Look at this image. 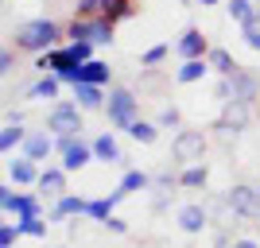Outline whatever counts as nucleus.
<instances>
[{
    "instance_id": "obj_1",
    "label": "nucleus",
    "mask_w": 260,
    "mask_h": 248,
    "mask_svg": "<svg viewBox=\"0 0 260 248\" xmlns=\"http://www.w3.org/2000/svg\"><path fill=\"white\" fill-rule=\"evenodd\" d=\"M58 35H66V27H58L54 20L39 16V20H27L16 27V47L20 51H31V54H43L51 47H58Z\"/></svg>"
},
{
    "instance_id": "obj_2",
    "label": "nucleus",
    "mask_w": 260,
    "mask_h": 248,
    "mask_svg": "<svg viewBox=\"0 0 260 248\" xmlns=\"http://www.w3.org/2000/svg\"><path fill=\"white\" fill-rule=\"evenodd\" d=\"M113 27H117V20H109V16H74V23H66V39L70 43L89 39L98 47H113Z\"/></svg>"
},
{
    "instance_id": "obj_3",
    "label": "nucleus",
    "mask_w": 260,
    "mask_h": 248,
    "mask_svg": "<svg viewBox=\"0 0 260 248\" xmlns=\"http://www.w3.org/2000/svg\"><path fill=\"white\" fill-rule=\"evenodd\" d=\"M105 117L117 132H128V124L140 117V97L124 86H113L109 89V101H105Z\"/></svg>"
},
{
    "instance_id": "obj_4",
    "label": "nucleus",
    "mask_w": 260,
    "mask_h": 248,
    "mask_svg": "<svg viewBox=\"0 0 260 248\" xmlns=\"http://www.w3.org/2000/svg\"><path fill=\"white\" fill-rule=\"evenodd\" d=\"M206 148H210V140H206V132H202V128H183L171 140V159L179 163V167H190V163L206 159Z\"/></svg>"
},
{
    "instance_id": "obj_5",
    "label": "nucleus",
    "mask_w": 260,
    "mask_h": 248,
    "mask_svg": "<svg viewBox=\"0 0 260 248\" xmlns=\"http://www.w3.org/2000/svg\"><path fill=\"white\" fill-rule=\"evenodd\" d=\"M82 113H86V109L78 105V101H54V105L47 109L43 128H51L54 136H66V132H82V128H86Z\"/></svg>"
},
{
    "instance_id": "obj_6",
    "label": "nucleus",
    "mask_w": 260,
    "mask_h": 248,
    "mask_svg": "<svg viewBox=\"0 0 260 248\" xmlns=\"http://www.w3.org/2000/svg\"><path fill=\"white\" fill-rule=\"evenodd\" d=\"M252 124V101H241V97H233V101H225L221 105V117H217V136L221 140H229V136H237V132H245Z\"/></svg>"
},
{
    "instance_id": "obj_7",
    "label": "nucleus",
    "mask_w": 260,
    "mask_h": 248,
    "mask_svg": "<svg viewBox=\"0 0 260 248\" xmlns=\"http://www.w3.org/2000/svg\"><path fill=\"white\" fill-rule=\"evenodd\" d=\"M225 202H229V209H233L237 217H245V221H256V217H260V190H256V186L233 183L225 190Z\"/></svg>"
},
{
    "instance_id": "obj_8",
    "label": "nucleus",
    "mask_w": 260,
    "mask_h": 248,
    "mask_svg": "<svg viewBox=\"0 0 260 248\" xmlns=\"http://www.w3.org/2000/svg\"><path fill=\"white\" fill-rule=\"evenodd\" d=\"M43 194H27V190H12V186H0V205H4V214H47L43 202H39Z\"/></svg>"
},
{
    "instance_id": "obj_9",
    "label": "nucleus",
    "mask_w": 260,
    "mask_h": 248,
    "mask_svg": "<svg viewBox=\"0 0 260 248\" xmlns=\"http://www.w3.org/2000/svg\"><path fill=\"white\" fill-rule=\"evenodd\" d=\"M78 16H109V20H132V0H78Z\"/></svg>"
},
{
    "instance_id": "obj_10",
    "label": "nucleus",
    "mask_w": 260,
    "mask_h": 248,
    "mask_svg": "<svg viewBox=\"0 0 260 248\" xmlns=\"http://www.w3.org/2000/svg\"><path fill=\"white\" fill-rule=\"evenodd\" d=\"M175 221H179V229H183L186 237H198L202 229H210V225H214V221H210V209H206L202 202H190V205H183Z\"/></svg>"
},
{
    "instance_id": "obj_11",
    "label": "nucleus",
    "mask_w": 260,
    "mask_h": 248,
    "mask_svg": "<svg viewBox=\"0 0 260 248\" xmlns=\"http://www.w3.org/2000/svg\"><path fill=\"white\" fill-rule=\"evenodd\" d=\"M175 54L179 58H206L210 54V39L202 35V27H186L183 35H179V43H175Z\"/></svg>"
},
{
    "instance_id": "obj_12",
    "label": "nucleus",
    "mask_w": 260,
    "mask_h": 248,
    "mask_svg": "<svg viewBox=\"0 0 260 248\" xmlns=\"http://www.w3.org/2000/svg\"><path fill=\"white\" fill-rule=\"evenodd\" d=\"M89 144H93V159L98 163H105V167H124V151H120L113 132H98Z\"/></svg>"
},
{
    "instance_id": "obj_13",
    "label": "nucleus",
    "mask_w": 260,
    "mask_h": 248,
    "mask_svg": "<svg viewBox=\"0 0 260 248\" xmlns=\"http://www.w3.org/2000/svg\"><path fill=\"white\" fill-rule=\"evenodd\" d=\"M23 155H27V159H35V163L51 159V155H54V132H51V128L27 132V140H23Z\"/></svg>"
},
{
    "instance_id": "obj_14",
    "label": "nucleus",
    "mask_w": 260,
    "mask_h": 248,
    "mask_svg": "<svg viewBox=\"0 0 260 248\" xmlns=\"http://www.w3.org/2000/svg\"><path fill=\"white\" fill-rule=\"evenodd\" d=\"M86 214H89V198H82V194H62V198H54L47 221H66V217H86Z\"/></svg>"
},
{
    "instance_id": "obj_15",
    "label": "nucleus",
    "mask_w": 260,
    "mask_h": 248,
    "mask_svg": "<svg viewBox=\"0 0 260 248\" xmlns=\"http://www.w3.org/2000/svg\"><path fill=\"white\" fill-rule=\"evenodd\" d=\"M229 86H233V97H241V101L260 97V78L252 74V70H245V66H237V70L229 74Z\"/></svg>"
},
{
    "instance_id": "obj_16",
    "label": "nucleus",
    "mask_w": 260,
    "mask_h": 248,
    "mask_svg": "<svg viewBox=\"0 0 260 248\" xmlns=\"http://www.w3.org/2000/svg\"><path fill=\"white\" fill-rule=\"evenodd\" d=\"M66 174H70V171H66L62 163H58V167H43L39 183H35V186H39V194H43V198H62L66 194Z\"/></svg>"
},
{
    "instance_id": "obj_17",
    "label": "nucleus",
    "mask_w": 260,
    "mask_h": 248,
    "mask_svg": "<svg viewBox=\"0 0 260 248\" xmlns=\"http://www.w3.org/2000/svg\"><path fill=\"white\" fill-rule=\"evenodd\" d=\"M39 174H43V171H39V163L27 159V155L8 159V179H12L16 186H35V183H39Z\"/></svg>"
},
{
    "instance_id": "obj_18",
    "label": "nucleus",
    "mask_w": 260,
    "mask_h": 248,
    "mask_svg": "<svg viewBox=\"0 0 260 248\" xmlns=\"http://www.w3.org/2000/svg\"><path fill=\"white\" fill-rule=\"evenodd\" d=\"M23 140H27V128H23L20 113H12V117L4 120V128H0V151L12 155V148H23Z\"/></svg>"
},
{
    "instance_id": "obj_19",
    "label": "nucleus",
    "mask_w": 260,
    "mask_h": 248,
    "mask_svg": "<svg viewBox=\"0 0 260 248\" xmlns=\"http://www.w3.org/2000/svg\"><path fill=\"white\" fill-rule=\"evenodd\" d=\"M58 93H62V78L58 74H43L39 82L27 86V101H58Z\"/></svg>"
},
{
    "instance_id": "obj_20",
    "label": "nucleus",
    "mask_w": 260,
    "mask_h": 248,
    "mask_svg": "<svg viewBox=\"0 0 260 248\" xmlns=\"http://www.w3.org/2000/svg\"><path fill=\"white\" fill-rule=\"evenodd\" d=\"M70 89H74V101L82 109H105V101H109L105 86H93V82H74Z\"/></svg>"
},
{
    "instance_id": "obj_21",
    "label": "nucleus",
    "mask_w": 260,
    "mask_h": 248,
    "mask_svg": "<svg viewBox=\"0 0 260 248\" xmlns=\"http://www.w3.org/2000/svg\"><path fill=\"white\" fill-rule=\"evenodd\" d=\"M210 70H214L210 58H186V62L175 70V82H179V86H194V82H202Z\"/></svg>"
},
{
    "instance_id": "obj_22",
    "label": "nucleus",
    "mask_w": 260,
    "mask_h": 248,
    "mask_svg": "<svg viewBox=\"0 0 260 248\" xmlns=\"http://www.w3.org/2000/svg\"><path fill=\"white\" fill-rule=\"evenodd\" d=\"M206 183H210V167L206 163H190V167L179 171V186H183V190H206Z\"/></svg>"
},
{
    "instance_id": "obj_23",
    "label": "nucleus",
    "mask_w": 260,
    "mask_h": 248,
    "mask_svg": "<svg viewBox=\"0 0 260 248\" xmlns=\"http://www.w3.org/2000/svg\"><path fill=\"white\" fill-rule=\"evenodd\" d=\"M109 78H113V70H109V62H101V58H89V62H82V66H78V82L109 86Z\"/></svg>"
},
{
    "instance_id": "obj_24",
    "label": "nucleus",
    "mask_w": 260,
    "mask_h": 248,
    "mask_svg": "<svg viewBox=\"0 0 260 248\" xmlns=\"http://www.w3.org/2000/svg\"><path fill=\"white\" fill-rule=\"evenodd\" d=\"M152 186H155V174H148V171H124L117 190L128 198V194H136V190H152Z\"/></svg>"
},
{
    "instance_id": "obj_25",
    "label": "nucleus",
    "mask_w": 260,
    "mask_h": 248,
    "mask_svg": "<svg viewBox=\"0 0 260 248\" xmlns=\"http://www.w3.org/2000/svg\"><path fill=\"white\" fill-rule=\"evenodd\" d=\"M120 190H113V194L109 198H89V221H109V217H113V209H117V202H120Z\"/></svg>"
},
{
    "instance_id": "obj_26",
    "label": "nucleus",
    "mask_w": 260,
    "mask_h": 248,
    "mask_svg": "<svg viewBox=\"0 0 260 248\" xmlns=\"http://www.w3.org/2000/svg\"><path fill=\"white\" fill-rule=\"evenodd\" d=\"M225 12H229V20H233V23H241V27L256 23V4H252V0H229V4H225Z\"/></svg>"
},
{
    "instance_id": "obj_27",
    "label": "nucleus",
    "mask_w": 260,
    "mask_h": 248,
    "mask_svg": "<svg viewBox=\"0 0 260 248\" xmlns=\"http://www.w3.org/2000/svg\"><path fill=\"white\" fill-rule=\"evenodd\" d=\"M16 225H20V233H23V237L43 240V237H47V225H51V221H47L43 214H23V217H16Z\"/></svg>"
},
{
    "instance_id": "obj_28",
    "label": "nucleus",
    "mask_w": 260,
    "mask_h": 248,
    "mask_svg": "<svg viewBox=\"0 0 260 248\" xmlns=\"http://www.w3.org/2000/svg\"><path fill=\"white\" fill-rule=\"evenodd\" d=\"M206 58H210V66H214V74H217V78H229L233 70H237V58H233L225 47H210Z\"/></svg>"
},
{
    "instance_id": "obj_29",
    "label": "nucleus",
    "mask_w": 260,
    "mask_h": 248,
    "mask_svg": "<svg viewBox=\"0 0 260 248\" xmlns=\"http://www.w3.org/2000/svg\"><path fill=\"white\" fill-rule=\"evenodd\" d=\"M128 136H132L136 144H155V140H159V124H155V120L136 117V120L128 124Z\"/></svg>"
},
{
    "instance_id": "obj_30",
    "label": "nucleus",
    "mask_w": 260,
    "mask_h": 248,
    "mask_svg": "<svg viewBox=\"0 0 260 248\" xmlns=\"http://www.w3.org/2000/svg\"><path fill=\"white\" fill-rule=\"evenodd\" d=\"M163 58H167V43H155V47H148V51L140 54V66H159Z\"/></svg>"
},
{
    "instance_id": "obj_31",
    "label": "nucleus",
    "mask_w": 260,
    "mask_h": 248,
    "mask_svg": "<svg viewBox=\"0 0 260 248\" xmlns=\"http://www.w3.org/2000/svg\"><path fill=\"white\" fill-rule=\"evenodd\" d=\"M155 124H159V128H179V124H183V113L175 105H167V109H159V120H155Z\"/></svg>"
},
{
    "instance_id": "obj_32",
    "label": "nucleus",
    "mask_w": 260,
    "mask_h": 248,
    "mask_svg": "<svg viewBox=\"0 0 260 248\" xmlns=\"http://www.w3.org/2000/svg\"><path fill=\"white\" fill-rule=\"evenodd\" d=\"M20 225H12V221H4L0 225V248H16V240H20Z\"/></svg>"
},
{
    "instance_id": "obj_33",
    "label": "nucleus",
    "mask_w": 260,
    "mask_h": 248,
    "mask_svg": "<svg viewBox=\"0 0 260 248\" xmlns=\"http://www.w3.org/2000/svg\"><path fill=\"white\" fill-rule=\"evenodd\" d=\"M214 97L225 105V101H233V86H229V78H217L214 82Z\"/></svg>"
},
{
    "instance_id": "obj_34",
    "label": "nucleus",
    "mask_w": 260,
    "mask_h": 248,
    "mask_svg": "<svg viewBox=\"0 0 260 248\" xmlns=\"http://www.w3.org/2000/svg\"><path fill=\"white\" fill-rule=\"evenodd\" d=\"M241 35H245V43H249L252 51L260 54V23H249V27H241Z\"/></svg>"
},
{
    "instance_id": "obj_35",
    "label": "nucleus",
    "mask_w": 260,
    "mask_h": 248,
    "mask_svg": "<svg viewBox=\"0 0 260 248\" xmlns=\"http://www.w3.org/2000/svg\"><path fill=\"white\" fill-rule=\"evenodd\" d=\"M12 70H16V54H12V47H4V51H0V74L8 78Z\"/></svg>"
},
{
    "instance_id": "obj_36",
    "label": "nucleus",
    "mask_w": 260,
    "mask_h": 248,
    "mask_svg": "<svg viewBox=\"0 0 260 248\" xmlns=\"http://www.w3.org/2000/svg\"><path fill=\"white\" fill-rule=\"evenodd\" d=\"M101 225H105V229H109V233H117V237H124V233H128V221H120V217H117V214L109 217V221H101Z\"/></svg>"
},
{
    "instance_id": "obj_37",
    "label": "nucleus",
    "mask_w": 260,
    "mask_h": 248,
    "mask_svg": "<svg viewBox=\"0 0 260 248\" xmlns=\"http://www.w3.org/2000/svg\"><path fill=\"white\" fill-rule=\"evenodd\" d=\"M229 248H260V244H256V240H252V237H237V240H233V244H229Z\"/></svg>"
},
{
    "instance_id": "obj_38",
    "label": "nucleus",
    "mask_w": 260,
    "mask_h": 248,
    "mask_svg": "<svg viewBox=\"0 0 260 248\" xmlns=\"http://www.w3.org/2000/svg\"><path fill=\"white\" fill-rule=\"evenodd\" d=\"M198 4H202V8H210V4H217V0H198Z\"/></svg>"
},
{
    "instance_id": "obj_39",
    "label": "nucleus",
    "mask_w": 260,
    "mask_h": 248,
    "mask_svg": "<svg viewBox=\"0 0 260 248\" xmlns=\"http://www.w3.org/2000/svg\"><path fill=\"white\" fill-rule=\"evenodd\" d=\"M183 4H186V8H190V4H198V0H183Z\"/></svg>"
},
{
    "instance_id": "obj_40",
    "label": "nucleus",
    "mask_w": 260,
    "mask_h": 248,
    "mask_svg": "<svg viewBox=\"0 0 260 248\" xmlns=\"http://www.w3.org/2000/svg\"><path fill=\"white\" fill-rule=\"evenodd\" d=\"M256 23H260V4H256Z\"/></svg>"
},
{
    "instance_id": "obj_41",
    "label": "nucleus",
    "mask_w": 260,
    "mask_h": 248,
    "mask_svg": "<svg viewBox=\"0 0 260 248\" xmlns=\"http://www.w3.org/2000/svg\"><path fill=\"white\" fill-rule=\"evenodd\" d=\"M256 190H260V186H256Z\"/></svg>"
}]
</instances>
